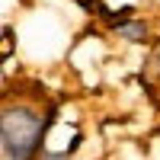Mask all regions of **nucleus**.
Listing matches in <instances>:
<instances>
[{
    "label": "nucleus",
    "mask_w": 160,
    "mask_h": 160,
    "mask_svg": "<svg viewBox=\"0 0 160 160\" xmlns=\"http://www.w3.org/2000/svg\"><path fill=\"white\" fill-rule=\"evenodd\" d=\"M0 135H3V160H32L38 151V141L45 135V122L32 109H7L3 122H0Z\"/></svg>",
    "instance_id": "obj_1"
},
{
    "label": "nucleus",
    "mask_w": 160,
    "mask_h": 160,
    "mask_svg": "<svg viewBox=\"0 0 160 160\" xmlns=\"http://www.w3.org/2000/svg\"><path fill=\"white\" fill-rule=\"evenodd\" d=\"M115 29H118V35H125L128 42H144V38H148V29L138 26V22H115Z\"/></svg>",
    "instance_id": "obj_2"
}]
</instances>
